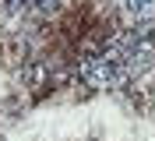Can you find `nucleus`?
<instances>
[{"label": "nucleus", "mask_w": 155, "mask_h": 141, "mask_svg": "<svg viewBox=\"0 0 155 141\" xmlns=\"http://www.w3.org/2000/svg\"><path fill=\"white\" fill-rule=\"evenodd\" d=\"M152 4V0H127V7L134 11V14H145V7Z\"/></svg>", "instance_id": "obj_1"}]
</instances>
